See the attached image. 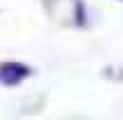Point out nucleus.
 Returning <instances> with one entry per match:
<instances>
[{
    "instance_id": "1",
    "label": "nucleus",
    "mask_w": 123,
    "mask_h": 120,
    "mask_svg": "<svg viewBox=\"0 0 123 120\" xmlns=\"http://www.w3.org/2000/svg\"><path fill=\"white\" fill-rule=\"evenodd\" d=\"M27 76H29V69L25 65H18V62H7V65L0 67V80L7 84H16Z\"/></svg>"
}]
</instances>
